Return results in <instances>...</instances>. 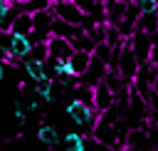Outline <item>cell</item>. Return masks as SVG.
<instances>
[{
  "label": "cell",
  "instance_id": "cell-1",
  "mask_svg": "<svg viewBox=\"0 0 158 151\" xmlns=\"http://www.w3.org/2000/svg\"><path fill=\"white\" fill-rule=\"evenodd\" d=\"M138 67H141V62H138V57H136V52H133L128 37H126L123 45H121V50H118V57H116V69L121 72V77H123L126 82H133Z\"/></svg>",
  "mask_w": 158,
  "mask_h": 151
},
{
  "label": "cell",
  "instance_id": "cell-2",
  "mask_svg": "<svg viewBox=\"0 0 158 151\" xmlns=\"http://www.w3.org/2000/svg\"><path fill=\"white\" fill-rule=\"evenodd\" d=\"M91 139L99 144V146H106V149H118V136H116V126L109 116H99L96 126L91 129Z\"/></svg>",
  "mask_w": 158,
  "mask_h": 151
},
{
  "label": "cell",
  "instance_id": "cell-3",
  "mask_svg": "<svg viewBox=\"0 0 158 151\" xmlns=\"http://www.w3.org/2000/svg\"><path fill=\"white\" fill-rule=\"evenodd\" d=\"M156 77H158V64H153V62H143V64L138 67L133 82H131L133 89L141 92V94L146 97V101H148V94H151V89H153V84H156Z\"/></svg>",
  "mask_w": 158,
  "mask_h": 151
},
{
  "label": "cell",
  "instance_id": "cell-4",
  "mask_svg": "<svg viewBox=\"0 0 158 151\" xmlns=\"http://www.w3.org/2000/svg\"><path fill=\"white\" fill-rule=\"evenodd\" d=\"M128 42H131V47H133V52H136V57H138V62L143 64V62H148V57H151V47H153V42H151V32H146V30H133V35L128 37Z\"/></svg>",
  "mask_w": 158,
  "mask_h": 151
},
{
  "label": "cell",
  "instance_id": "cell-5",
  "mask_svg": "<svg viewBox=\"0 0 158 151\" xmlns=\"http://www.w3.org/2000/svg\"><path fill=\"white\" fill-rule=\"evenodd\" d=\"M52 10H54L57 17L67 20V22H74V25H81V20H84V12H81V7H79L74 0H67V2H52Z\"/></svg>",
  "mask_w": 158,
  "mask_h": 151
},
{
  "label": "cell",
  "instance_id": "cell-6",
  "mask_svg": "<svg viewBox=\"0 0 158 151\" xmlns=\"http://www.w3.org/2000/svg\"><path fill=\"white\" fill-rule=\"evenodd\" d=\"M47 50H49V54L57 57V59H69V54L74 52V45H72V40H67V37H62V35H49Z\"/></svg>",
  "mask_w": 158,
  "mask_h": 151
},
{
  "label": "cell",
  "instance_id": "cell-7",
  "mask_svg": "<svg viewBox=\"0 0 158 151\" xmlns=\"http://www.w3.org/2000/svg\"><path fill=\"white\" fill-rule=\"evenodd\" d=\"M106 69H109V64L104 62V59H99L94 52H91V62H89V67H86V72L79 77V82H86V84H99L101 79H104V74H106Z\"/></svg>",
  "mask_w": 158,
  "mask_h": 151
},
{
  "label": "cell",
  "instance_id": "cell-8",
  "mask_svg": "<svg viewBox=\"0 0 158 151\" xmlns=\"http://www.w3.org/2000/svg\"><path fill=\"white\" fill-rule=\"evenodd\" d=\"M114 101H116V94H114V89L101 79L99 84H94V106L99 109V111H106V109H111L114 106Z\"/></svg>",
  "mask_w": 158,
  "mask_h": 151
},
{
  "label": "cell",
  "instance_id": "cell-9",
  "mask_svg": "<svg viewBox=\"0 0 158 151\" xmlns=\"http://www.w3.org/2000/svg\"><path fill=\"white\" fill-rule=\"evenodd\" d=\"M89 62H91V52H86V50H74V52L69 54V59H67V64H69V72H72L77 79H79V77L86 72Z\"/></svg>",
  "mask_w": 158,
  "mask_h": 151
},
{
  "label": "cell",
  "instance_id": "cell-10",
  "mask_svg": "<svg viewBox=\"0 0 158 151\" xmlns=\"http://www.w3.org/2000/svg\"><path fill=\"white\" fill-rule=\"evenodd\" d=\"M67 114H69V119L74 121V124H79V126H86V121H89V114H91V106H86L84 101H79V99H69L67 101Z\"/></svg>",
  "mask_w": 158,
  "mask_h": 151
},
{
  "label": "cell",
  "instance_id": "cell-11",
  "mask_svg": "<svg viewBox=\"0 0 158 151\" xmlns=\"http://www.w3.org/2000/svg\"><path fill=\"white\" fill-rule=\"evenodd\" d=\"M81 32H84L81 25L67 22V20H62V17H54V22H52V35H62V37H67V40H74V37L81 35Z\"/></svg>",
  "mask_w": 158,
  "mask_h": 151
},
{
  "label": "cell",
  "instance_id": "cell-12",
  "mask_svg": "<svg viewBox=\"0 0 158 151\" xmlns=\"http://www.w3.org/2000/svg\"><path fill=\"white\" fill-rule=\"evenodd\" d=\"M54 10H37L32 12V30H42V32H49L52 35V22H54Z\"/></svg>",
  "mask_w": 158,
  "mask_h": 151
},
{
  "label": "cell",
  "instance_id": "cell-13",
  "mask_svg": "<svg viewBox=\"0 0 158 151\" xmlns=\"http://www.w3.org/2000/svg\"><path fill=\"white\" fill-rule=\"evenodd\" d=\"M10 32H12V35H30V32H32V12L20 10V12L15 15L12 25H10Z\"/></svg>",
  "mask_w": 158,
  "mask_h": 151
},
{
  "label": "cell",
  "instance_id": "cell-14",
  "mask_svg": "<svg viewBox=\"0 0 158 151\" xmlns=\"http://www.w3.org/2000/svg\"><path fill=\"white\" fill-rule=\"evenodd\" d=\"M128 0H104V12H106V22H118L126 12Z\"/></svg>",
  "mask_w": 158,
  "mask_h": 151
},
{
  "label": "cell",
  "instance_id": "cell-15",
  "mask_svg": "<svg viewBox=\"0 0 158 151\" xmlns=\"http://www.w3.org/2000/svg\"><path fill=\"white\" fill-rule=\"evenodd\" d=\"M126 146H128V149H151L146 129H143V126H133V129L128 131V136H126Z\"/></svg>",
  "mask_w": 158,
  "mask_h": 151
},
{
  "label": "cell",
  "instance_id": "cell-16",
  "mask_svg": "<svg viewBox=\"0 0 158 151\" xmlns=\"http://www.w3.org/2000/svg\"><path fill=\"white\" fill-rule=\"evenodd\" d=\"M72 97L84 101L86 106H94V84H86V82H79L74 89H72Z\"/></svg>",
  "mask_w": 158,
  "mask_h": 151
},
{
  "label": "cell",
  "instance_id": "cell-17",
  "mask_svg": "<svg viewBox=\"0 0 158 151\" xmlns=\"http://www.w3.org/2000/svg\"><path fill=\"white\" fill-rule=\"evenodd\" d=\"M30 40H27V35H15L12 37V45H10V50L7 52H12L15 57H20V59H25L27 57V52H30Z\"/></svg>",
  "mask_w": 158,
  "mask_h": 151
},
{
  "label": "cell",
  "instance_id": "cell-18",
  "mask_svg": "<svg viewBox=\"0 0 158 151\" xmlns=\"http://www.w3.org/2000/svg\"><path fill=\"white\" fill-rule=\"evenodd\" d=\"M136 27L138 30H146V32H156L158 30V12H141Z\"/></svg>",
  "mask_w": 158,
  "mask_h": 151
},
{
  "label": "cell",
  "instance_id": "cell-19",
  "mask_svg": "<svg viewBox=\"0 0 158 151\" xmlns=\"http://www.w3.org/2000/svg\"><path fill=\"white\" fill-rule=\"evenodd\" d=\"M37 136H40V141H42V144H47V146H57V141H59L57 129H54V126H49V124H42V126H40V131H37Z\"/></svg>",
  "mask_w": 158,
  "mask_h": 151
},
{
  "label": "cell",
  "instance_id": "cell-20",
  "mask_svg": "<svg viewBox=\"0 0 158 151\" xmlns=\"http://www.w3.org/2000/svg\"><path fill=\"white\" fill-rule=\"evenodd\" d=\"M49 57V50H47V42H35L32 47H30V52H27V57L25 59H35V62H44ZM22 59V62H25Z\"/></svg>",
  "mask_w": 158,
  "mask_h": 151
},
{
  "label": "cell",
  "instance_id": "cell-21",
  "mask_svg": "<svg viewBox=\"0 0 158 151\" xmlns=\"http://www.w3.org/2000/svg\"><path fill=\"white\" fill-rule=\"evenodd\" d=\"M64 149L67 151H84L86 149V141L81 139V134H67L64 136Z\"/></svg>",
  "mask_w": 158,
  "mask_h": 151
},
{
  "label": "cell",
  "instance_id": "cell-22",
  "mask_svg": "<svg viewBox=\"0 0 158 151\" xmlns=\"http://www.w3.org/2000/svg\"><path fill=\"white\" fill-rule=\"evenodd\" d=\"M72 45H74V50H86V52H94V40H91V35L89 32H81V35H77L74 40H72Z\"/></svg>",
  "mask_w": 158,
  "mask_h": 151
},
{
  "label": "cell",
  "instance_id": "cell-23",
  "mask_svg": "<svg viewBox=\"0 0 158 151\" xmlns=\"http://www.w3.org/2000/svg\"><path fill=\"white\" fill-rule=\"evenodd\" d=\"M52 0H22V10L27 12H37V10H49Z\"/></svg>",
  "mask_w": 158,
  "mask_h": 151
},
{
  "label": "cell",
  "instance_id": "cell-24",
  "mask_svg": "<svg viewBox=\"0 0 158 151\" xmlns=\"http://www.w3.org/2000/svg\"><path fill=\"white\" fill-rule=\"evenodd\" d=\"M141 5V12H158V0H136Z\"/></svg>",
  "mask_w": 158,
  "mask_h": 151
},
{
  "label": "cell",
  "instance_id": "cell-25",
  "mask_svg": "<svg viewBox=\"0 0 158 151\" xmlns=\"http://www.w3.org/2000/svg\"><path fill=\"white\" fill-rule=\"evenodd\" d=\"M148 62L158 64V45H153V47H151V57H148Z\"/></svg>",
  "mask_w": 158,
  "mask_h": 151
},
{
  "label": "cell",
  "instance_id": "cell-26",
  "mask_svg": "<svg viewBox=\"0 0 158 151\" xmlns=\"http://www.w3.org/2000/svg\"><path fill=\"white\" fill-rule=\"evenodd\" d=\"M2 74H5V64H2V59H0V79H2Z\"/></svg>",
  "mask_w": 158,
  "mask_h": 151
},
{
  "label": "cell",
  "instance_id": "cell-27",
  "mask_svg": "<svg viewBox=\"0 0 158 151\" xmlns=\"http://www.w3.org/2000/svg\"><path fill=\"white\" fill-rule=\"evenodd\" d=\"M52 2H67V0H52Z\"/></svg>",
  "mask_w": 158,
  "mask_h": 151
},
{
  "label": "cell",
  "instance_id": "cell-28",
  "mask_svg": "<svg viewBox=\"0 0 158 151\" xmlns=\"http://www.w3.org/2000/svg\"><path fill=\"white\" fill-rule=\"evenodd\" d=\"M10 2H22V0H10Z\"/></svg>",
  "mask_w": 158,
  "mask_h": 151
},
{
  "label": "cell",
  "instance_id": "cell-29",
  "mask_svg": "<svg viewBox=\"0 0 158 151\" xmlns=\"http://www.w3.org/2000/svg\"><path fill=\"white\" fill-rule=\"evenodd\" d=\"M0 2H2V0H0Z\"/></svg>",
  "mask_w": 158,
  "mask_h": 151
}]
</instances>
